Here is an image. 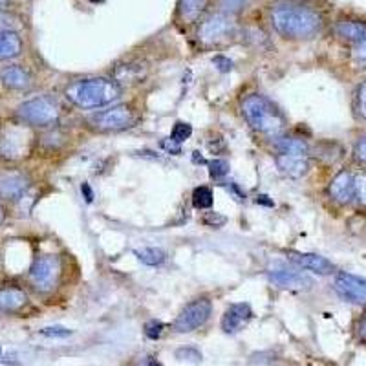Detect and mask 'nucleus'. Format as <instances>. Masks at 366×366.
Returning a JSON list of instances; mask_svg holds the SVG:
<instances>
[{
  "mask_svg": "<svg viewBox=\"0 0 366 366\" xmlns=\"http://www.w3.org/2000/svg\"><path fill=\"white\" fill-rule=\"evenodd\" d=\"M269 22L274 31L287 41H310L325 26L319 11L299 2H277L269 9Z\"/></svg>",
  "mask_w": 366,
  "mask_h": 366,
  "instance_id": "1",
  "label": "nucleus"
},
{
  "mask_svg": "<svg viewBox=\"0 0 366 366\" xmlns=\"http://www.w3.org/2000/svg\"><path fill=\"white\" fill-rule=\"evenodd\" d=\"M123 88L110 77H84L75 79L64 88V97L81 110H97L116 103Z\"/></svg>",
  "mask_w": 366,
  "mask_h": 366,
  "instance_id": "2",
  "label": "nucleus"
},
{
  "mask_svg": "<svg viewBox=\"0 0 366 366\" xmlns=\"http://www.w3.org/2000/svg\"><path fill=\"white\" fill-rule=\"evenodd\" d=\"M242 116L247 121V125L258 134H264V136L279 137L284 134L286 129V117L282 116L277 104L273 101L267 99L266 96H260V94H249L242 99Z\"/></svg>",
  "mask_w": 366,
  "mask_h": 366,
  "instance_id": "3",
  "label": "nucleus"
},
{
  "mask_svg": "<svg viewBox=\"0 0 366 366\" xmlns=\"http://www.w3.org/2000/svg\"><path fill=\"white\" fill-rule=\"evenodd\" d=\"M13 117L19 125L26 129H50L57 125L61 119V103L57 97L42 94V96H35L17 104L13 110Z\"/></svg>",
  "mask_w": 366,
  "mask_h": 366,
  "instance_id": "4",
  "label": "nucleus"
},
{
  "mask_svg": "<svg viewBox=\"0 0 366 366\" xmlns=\"http://www.w3.org/2000/svg\"><path fill=\"white\" fill-rule=\"evenodd\" d=\"M274 163L280 174L286 178L299 179L310 171V147L302 137L279 136L274 137Z\"/></svg>",
  "mask_w": 366,
  "mask_h": 366,
  "instance_id": "5",
  "label": "nucleus"
},
{
  "mask_svg": "<svg viewBox=\"0 0 366 366\" xmlns=\"http://www.w3.org/2000/svg\"><path fill=\"white\" fill-rule=\"evenodd\" d=\"M63 274V264L57 254H39L28 269V284L35 293L48 295L59 286Z\"/></svg>",
  "mask_w": 366,
  "mask_h": 366,
  "instance_id": "6",
  "label": "nucleus"
},
{
  "mask_svg": "<svg viewBox=\"0 0 366 366\" xmlns=\"http://www.w3.org/2000/svg\"><path fill=\"white\" fill-rule=\"evenodd\" d=\"M137 116L129 104H112L107 110H101L97 114H92L86 119V127L94 132L110 134L123 132L136 125Z\"/></svg>",
  "mask_w": 366,
  "mask_h": 366,
  "instance_id": "7",
  "label": "nucleus"
},
{
  "mask_svg": "<svg viewBox=\"0 0 366 366\" xmlns=\"http://www.w3.org/2000/svg\"><path fill=\"white\" fill-rule=\"evenodd\" d=\"M234 31H237V24H234L233 17L218 11L202 21V24L198 26V31H196V37L204 46H212L233 37Z\"/></svg>",
  "mask_w": 366,
  "mask_h": 366,
  "instance_id": "8",
  "label": "nucleus"
},
{
  "mask_svg": "<svg viewBox=\"0 0 366 366\" xmlns=\"http://www.w3.org/2000/svg\"><path fill=\"white\" fill-rule=\"evenodd\" d=\"M212 304L209 299H194L189 304H185V308L178 313L176 320L172 322V330L176 333H191L194 330L202 328V326L211 319Z\"/></svg>",
  "mask_w": 366,
  "mask_h": 366,
  "instance_id": "9",
  "label": "nucleus"
},
{
  "mask_svg": "<svg viewBox=\"0 0 366 366\" xmlns=\"http://www.w3.org/2000/svg\"><path fill=\"white\" fill-rule=\"evenodd\" d=\"M31 189V179L24 172H4L0 174V202L6 205L19 204Z\"/></svg>",
  "mask_w": 366,
  "mask_h": 366,
  "instance_id": "10",
  "label": "nucleus"
},
{
  "mask_svg": "<svg viewBox=\"0 0 366 366\" xmlns=\"http://www.w3.org/2000/svg\"><path fill=\"white\" fill-rule=\"evenodd\" d=\"M0 84L8 92H28L34 88V74L19 63H8L0 68Z\"/></svg>",
  "mask_w": 366,
  "mask_h": 366,
  "instance_id": "11",
  "label": "nucleus"
},
{
  "mask_svg": "<svg viewBox=\"0 0 366 366\" xmlns=\"http://www.w3.org/2000/svg\"><path fill=\"white\" fill-rule=\"evenodd\" d=\"M335 292L348 302L366 304V279L341 271L335 277Z\"/></svg>",
  "mask_w": 366,
  "mask_h": 366,
  "instance_id": "12",
  "label": "nucleus"
},
{
  "mask_svg": "<svg viewBox=\"0 0 366 366\" xmlns=\"http://www.w3.org/2000/svg\"><path fill=\"white\" fill-rule=\"evenodd\" d=\"M147 71H149V68H147L145 63L130 59V61H125V63H119L114 66L110 79L116 81L121 88L134 86V84L143 83V79L147 77Z\"/></svg>",
  "mask_w": 366,
  "mask_h": 366,
  "instance_id": "13",
  "label": "nucleus"
},
{
  "mask_svg": "<svg viewBox=\"0 0 366 366\" xmlns=\"http://www.w3.org/2000/svg\"><path fill=\"white\" fill-rule=\"evenodd\" d=\"M328 194L335 204L346 205L355 200V174L350 171H341L333 176L328 185Z\"/></svg>",
  "mask_w": 366,
  "mask_h": 366,
  "instance_id": "14",
  "label": "nucleus"
},
{
  "mask_svg": "<svg viewBox=\"0 0 366 366\" xmlns=\"http://www.w3.org/2000/svg\"><path fill=\"white\" fill-rule=\"evenodd\" d=\"M271 282L274 286L284 287V290H308L313 286V280L308 274H304L302 271L286 269V267H274V269L267 271Z\"/></svg>",
  "mask_w": 366,
  "mask_h": 366,
  "instance_id": "15",
  "label": "nucleus"
},
{
  "mask_svg": "<svg viewBox=\"0 0 366 366\" xmlns=\"http://www.w3.org/2000/svg\"><path fill=\"white\" fill-rule=\"evenodd\" d=\"M253 317V310L247 302H237L231 304L227 310H225L224 317H222V330L229 335L240 332L244 326L247 325Z\"/></svg>",
  "mask_w": 366,
  "mask_h": 366,
  "instance_id": "16",
  "label": "nucleus"
},
{
  "mask_svg": "<svg viewBox=\"0 0 366 366\" xmlns=\"http://www.w3.org/2000/svg\"><path fill=\"white\" fill-rule=\"evenodd\" d=\"M29 297L24 287L15 286V284H4L0 286V313L9 315L17 313L28 304Z\"/></svg>",
  "mask_w": 366,
  "mask_h": 366,
  "instance_id": "17",
  "label": "nucleus"
},
{
  "mask_svg": "<svg viewBox=\"0 0 366 366\" xmlns=\"http://www.w3.org/2000/svg\"><path fill=\"white\" fill-rule=\"evenodd\" d=\"M290 260L297 266H300L302 269L313 271L317 274H332L335 273V264L330 262L328 258L320 257L317 253H290L287 254Z\"/></svg>",
  "mask_w": 366,
  "mask_h": 366,
  "instance_id": "18",
  "label": "nucleus"
},
{
  "mask_svg": "<svg viewBox=\"0 0 366 366\" xmlns=\"http://www.w3.org/2000/svg\"><path fill=\"white\" fill-rule=\"evenodd\" d=\"M24 51V41L17 29L0 31V63H13Z\"/></svg>",
  "mask_w": 366,
  "mask_h": 366,
  "instance_id": "19",
  "label": "nucleus"
},
{
  "mask_svg": "<svg viewBox=\"0 0 366 366\" xmlns=\"http://www.w3.org/2000/svg\"><path fill=\"white\" fill-rule=\"evenodd\" d=\"M211 0H178L176 17L183 24H194L207 13Z\"/></svg>",
  "mask_w": 366,
  "mask_h": 366,
  "instance_id": "20",
  "label": "nucleus"
},
{
  "mask_svg": "<svg viewBox=\"0 0 366 366\" xmlns=\"http://www.w3.org/2000/svg\"><path fill=\"white\" fill-rule=\"evenodd\" d=\"M335 34L341 37L342 41L352 42V44H359V42L366 41V24L357 21H341L335 24Z\"/></svg>",
  "mask_w": 366,
  "mask_h": 366,
  "instance_id": "21",
  "label": "nucleus"
},
{
  "mask_svg": "<svg viewBox=\"0 0 366 366\" xmlns=\"http://www.w3.org/2000/svg\"><path fill=\"white\" fill-rule=\"evenodd\" d=\"M35 143H37L41 149H44L46 152H57V150L63 149V145L66 143V136H63L61 130L50 127V129H44V132H42L41 136H37Z\"/></svg>",
  "mask_w": 366,
  "mask_h": 366,
  "instance_id": "22",
  "label": "nucleus"
},
{
  "mask_svg": "<svg viewBox=\"0 0 366 366\" xmlns=\"http://www.w3.org/2000/svg\"><path fill=\"white\" fill-rule=\"evenodd\" d=\"M134 254L147 266H159V264L165 262L167 258L165 251L159 249V247H143V249L134 251Z\"/></svg>",
  "mask_w": 366,
  "mask_h": 366,
  "instance_id": "23",
  "label": "nucleus"
},
{
  "mask_svg": "<svg viewBox=\"0 0 366 366\" xmlns=\"http://www.w3.org/2000/svg\"><path fill=\"white\" fill-rule=\"evenodd\" d=\"M251 2H253V0H217L220 13H225L229 17L240 15V13H244L246 9H249Z\"/></svg>",
  "mask_w": 366,
  "mask_h": 366,
  "instance_id": "24",
  "label": "nucleus"
},
{
  "mask_svg": "<svg viewBox=\"0 0 366 366\" xmlns=\"http://www.w3.org/2000/svg\"><path fill=\"white\" fill-rule=\"evenodd\" d=\"M192 204L196 209H209L212 205V191L205 185L196 187L192 192Z\"/></svg>",
  "mask_w": 366,
  "mask_h": 366,
  "instance_id": "25",
  "label": "nucleus"
},
{
  "mask_svg": "<svg viewBox=\"0 0 366 366\" xmlns=\"http://www.w3.org/2000/svg\"><path fill=\"white\" fill-rule=\"evenodd\" d=\"M354 107H355V114H357L361 119L366 121V79L362 81V83L357 86V90H355Z\"/></svg>",
  "mask_w": 366,
  "mask_h": 366,
  "instance_id": "26",
  "label": "nucleus"
},
{
  "mask_svg": "<svg viewBox=\"0 0 366 366\" xmlns=\"http://www.w3.org/2000/svg\"><path fill=\"white\" fill-rule=\"evenodd\" d=\"M191 134H192V127L189 125V123L178 121V123L174 125V129H172L171 137L174 139V142L183 143V142H187L189 137H191Z\"/></svg>",
  "mask_w": 366,
  "mask_h": 366,
  "instance_id": "27",
  "label": "nucleus"
},
{
  "mask_svg": "<svg viewBox=\"0 0 366 366\" xmlns=\"http://www.w3.org/2000/svg\"><path fill=\"white\" fill-rule=\"evenodd\" d=\"M355 200L366 205V172L355 176Z\"/></svg>",
  "mask_w": 366,
  "mask_h": 366,
  "instance_id": "28",
  "label": "nucleus"
},
{
  "mask_svg": "<svg viewBox=\"0 0 366 366\" xmlns=\"http://www.w3.org/2000/svg\"><path fill=\"white\" fill-rule=\"evenodd\" d=\"M163 330H165V325H163L162 320H149L145 325V335L152 339V341H156V339L162 337Z\"/></svg>",
  "mask_w": 366,
  "mask_h": 366,
  "instance_id": "29",
  "label": "nucleus"
},
{
  "mask_svg": "<svg viewBox=\"0 0 366 366\" xmlns=\"http://www.w3.org/2000/svg\"><path fill=\"white\" fill-rule=\"evenodd\" d=\"M41 333L44 337H51V339H64L70 337L71 330L64 328V326H48V328L41 330Z\"/></svg>",
  "mask_w": 366,
  "mask_h": 366,
  "instance_id": "30",
  "label": "nucleus"
},
{
  "mask_svg": "<svg viewBox=\"0 0 366 366\" xmlns=\"http://www.w3.org/2000/svg\"><path fill=\"white\" fill-rule=\"evenodd\" d=\"M209 172H211L212 178H222L229 172V163L225 159H214V162L209 163Z\"/></svg>",
  "mask_w": 366,
  "mask_h": 366,
  "instance_id": "31",
  "label": "nucleus"
},
{
  "mask_svg": "<svg viewBox=\"0 0 366 366\" xmlns=\"http://www.w3.org/2000/svg\"><path fill=\"white\" fill-rule=\"evenodd\" d=\"M176 357L182 359V361H192V362H198L202 361V354L198 350L194 348H182L176 352Z\"/></svg>",
  "mask_w": 366,
  "mask_h": 366,
  "instance_id": "32",
  "label": "nucleus"
},
{
  "mask_svg": "<svg viewBox=\"0 0 366 366\" xmlns=\"http://www.w3.org/2000/svg\"><path fill=\"white\" fill-rule=\"evenodd\" d=\"M6 29H17V19L9 11H0V31Z\"/></svg>",
  "mask_w": 366,
  "mask_h": 366,
  "instance_id": "33",
  "label": "nucleus"
},
{
  "mask_svg": "<svg viewBox=\"0 0 366 366\" xmlns=\"http://www.w3.org/2000/svg\"><path fill=\"white\" fill-rule=\"evenodd\" d=\"M354 156L357 162L366 163V136L359 137V142L354 147Z\"/></svg>",
  "mask_w": 366,
  "mask_h": 366,
  "instance_id": "34",
  "label": "nucleus"
},
{
  "mask_svg": "<svg viewBox=\"0 0 366 366\" xmlns=\"http://www.w3.org/2000/svg\"><path fill=\"white\" fill-rule=\"evenodd\" d=\"M162 147L167 150V152H171V154H174V156L182 154V143L174 142L172 137H169V139H163Z\"/></svg>",
  "mask_w": 366,
  "mask_h": 366,
  "instance_id": "35",
  "label": "nucleus"
},
{
  "mask_svg": "<svg viewBox=\"0 0 366 366\" xmlns=\"http://www.w3.org/2000/svg\"><path fill=\"white\" fill-rule=\"evenodd\" d=\"M204 222L207 225H211V227H220V225L225 224V217H222L218 212H209L207 217L204 218Z\"/></svg>",
  "mask_w": 366,
  "mask_h": 366,
  "instance_id": "36",
  "label": "nucleus"
},
{
  "mask_svg": "<svg viewBox=\"0 0 366 366\" xmlns=\"http://www.w3.org/2000/svg\"><path fill=\"white\" fill-rule=\"evenodd\" d=\"M212 63H214V66H217L220 71H229L231 68H233V63H231L227 57H222V55L212 59Z\"/></svg>",
  "mask_w": 366,
  "mask_h": 366,
  "instance_id": "37",
  "label": "nucleus"
},
{
  "mask_svg": "<svg viewBox=\"0 0 366 366\" xmlns=\"http://www.w3.org/2000/svg\"><path fill=\"white\" fill-rule=\"evenodd\" d=\"M354 57H355V61H359V63H365L366 64V41L365 42H359V44H355Z\"/></svg>",
  "mask_w": 366,
  "mask_h": 366,
  "instance_id": "38",
  "label": "nucleus"
},
{
  "mask_svg": "<svg viewBox=\"0 0 366 366\" xmlns=\"http://www.w3.org/2000/svg\"><path fill=\"white\" fill-rule=\"evenodd\" d=\"M355 332H357L359 341L366 342V312L362 313L361 319L357 320V328H355Z\"/></svg>",
  "mask_w": 366,
  "mask_h": 366,
  "instance_id": "39",
  "label": "nucleus"
},
{
  "mask_svg": "<svg viewBox=\"0 0 366 366\" xmlns=\"http://www.w3.org/2000/svg\"><path fill=\"white\" fill-rule=\"evenodd\" d=\"M6 220H8V205L4 202H0V227L4 225Z\"/></svg>",
  "mask_w": 366,
  "mask_h": 366,
  "instance_id": "40",
  "label": "nucleus"
},
{
  "mask_svg": "<svg viewBox=\"0 0 366 366\" xmlns=\"http://www.w3.org/2000/svg\"><path fill=\"white\" fill-rule=\"evenodd\" d=\"M13 6V0H0V11H9Z\"/></svg>",
  "mask_w": 366,
  "mask_h": 366,
  "instance_id": "41",
  "label": "nucleus"
},
{
  "mask_svg": "<svg viewBox=\"0 0 366 366\" xmlns=\"http://www.w3.org/2000/svg\"><path fill=\"white\" fill-rule=\"evenodd\" d=\"M0 354H2V348H0Z\"/></svg>",
  "mask_w": 366,
  "mask_h": 366,
  "instance_id": "42",
  "label": "nucleus"
},
{
  "mask_svg": "<svg viewBox=\"0 0 366 366\" xmlns=\"http://www.w3.org/2000/svg\"><path fill=\"white\" fill-rule=\"evenodd\" d=\"M0 129H2V127H0Z\"/></svg>",
  "mask_w": 366,
  "mask_h": 366,
  "instance_id": "43",
  "label": "nucleus"
}]
</instances>
